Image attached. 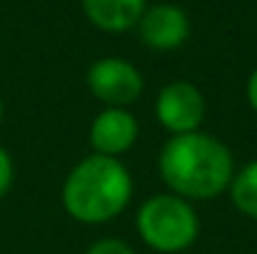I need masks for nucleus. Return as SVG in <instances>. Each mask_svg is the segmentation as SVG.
<instances>
[{"label":"nucleus","mask_w":257,"mask_h":254,"mask_svg":"<svg viewBox=\"0 0 257 254\" xmlns=\"http://www.w3.org/2000/svg\"><path fill=\"white\" fill-rule=\"evenodd\" d=\"M87 87L100 102L110 107H125L140 97L143 75L133 63L122 58H102L90 65Z\"/></svg>","instance_id":"20e7f679"},{"label":"nucleus","mask_w":257,"mask_h":254,"mask_svg":"<svg viewBox=\"0 0 257 254\" xmlns=\"http://www.w3.org/2000/svg\"><path fill=\"white\" fill-rule=\"evenodd\" d=\"M133 197V179L117 157L90 155L70 169L63 184V204L70 217L102 224L117 217Z\"/></svg>","instance_id":"f03ea898"},{"label":"nucleus","mask_w":257,"mask_h":254,"mask_svg":"<svg viewBox=\"0 0 257 254\" xmlns=\"http://www.w3.org/2000/svg\"><path fill=\"white\" fill-rule=\"evenodd\" d=\"M87 20L107 33H122L138 25L145 13V0H83Z\"/></svg>","instance_id":"6e6552de"},{"label":"nucleus","mask_w":257,"mask_h":254,"mask_svg":"<svg viewBox=\"0 0 257 254\" xmlns=\"http://www.w3.org/2000/svg\"><path fill=\"white\" fill-rule=\"evenodd\" d=\"M10 182H13V162H10V155L0 147V197L8 192Z\"/></svg>","instance_id":"9b49d317"},{"label":"nucleus","mask_w":257,"mask_h":254,"mask_svg":"<svg viewBox=\"0 0 257 254\" xmlns=\"http://www.w3.org/2000/svg\"><path fill=\"white\" fill-rule=\"evenodd\" d=\"M230 197H232V204L242 214L257 219V160L250 162V165H245L232 177Z\"/></svg>","instance_id":"1a4fd4ad"},{"label":"nucleus","mask_w":257,"mask_h":254,"mask_svg":"<svg viewBox=\"0 0 257 254\" xmlns=\"http://www.w3.org/2000/svg\"><path fill=\"white\" fill-rule=\"evenodd\" d=\"M138 232L155 252L172 254L187 249L200 232L195 209L177 194H155L138 212Z\"/></svg>","instance_id":"7ed1b4c3"},{"label":"nucleus","mask_w":257,"mask_h":254,"mask_svg":"<svg viewBox=\"0 0 257 254\" xmlns=\"http://www.w3.org/2000/svg\"><path fill=\"white\" fill-rule=\"evenodd\" d=\"M0 117H3V102H0Z\"/></svg>","instance_id":"ddd939ff"},{"label":"nucleus","mask_w":257,"mask_h":254,"mask_svg":"<svg viewBox=\"0 0 257 254\" xmlns=\"http://www.w3.org/2000/svg\"><path fill=\"white\" fill-rule=\"evenodd\" d=\"M247 102H250V107L257 112V68L252 70V75H250V80H247Z\"/></svg>","instance_id":"f8f14e48"},{"label":"nucleus","mask_w":257,"mask_h":254,"mask_svg":"<svg viewBox=\"0 0 257 254\" xmlns=\"http://www.w3.org/2000/svg\"><path fill=\"white\" fill-rule=\"evenodd\" d=\"M135 140H138V122L122 107L102 110L90 125V145L95 155L105 157L122 155L133 147Z\"/></svg>","instance_id":"0eeeda50"},{"label":"nucleus","mask_w":257,"mask_h":254,"mask_svg":"<svg viewBox=\"0 0 257 254\" xmlns=\"http://www.w3.org/2000/svg\"><path fill=\"white\" fill-rule=\"evenodd\" d=\"M155 115L165 130L172 135L197 132L205 117V97L202 92L190 83H170L165 85L155 102Z\"/></svg>","instance_id":"39448f33"},{"label":"nucleus","mask_w":257,"mask_h":254,"mask_svg":"<svg viewBox=\"0 0 257 254\" xmlns=\"http://www.w3.org/2000/svg\"><path fill=\"white\" fill-rule=\"evenodd\" d=\"M160 174L177 197L210 199L230 187L232 155L205 132L175 135L160 152Z\"/></svg>","instance_id":"f257e3e1"},{"label":"nucleus","mask_w":257,"mask_h":254,"mask_svg":"<svg viewBox=\"0 0 257 254\" xmlns=\"http://www.w3.org/2000/svg\"><path fill=\"white\" fill-rule=\"evenodd\" d=\"M87 254H135L125 242H120V239H100V242H95Z\"/></svg>","instance_id":"9d476101"},{"label":"nucleus","mask_w":257,"mask_h":254,"mask_svg":"<svg viewBox=\"0 0 257 254\" xmlns=\"http://www.w3.org/2000/svg\"><path fill=\"white\" fill-rule=\"evenodd\" d=\"M138 28H140L143 43L153 50L180 48L190 35V20H187L185 10L177 5H170V3H160V5L148 8L140 15Z\"/></svg>","instance_id":"423d86ee"}]
</instances>
